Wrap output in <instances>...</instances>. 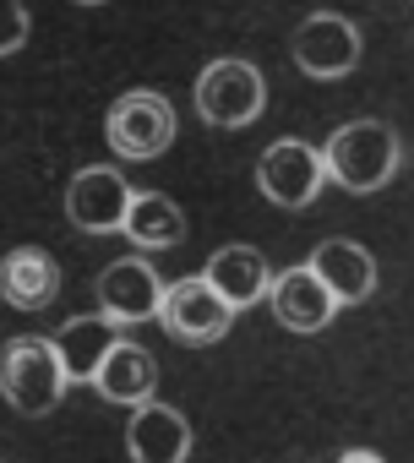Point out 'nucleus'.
<instances>
[{
  "mask_svg": "<svg viewBox=\"0 0 414 463\" xmlns=\"http://www.w3.org/2000/svg\"><path fill=\"white\" fill-rule=\"evenodd\" d=\"M158 322L180 338V344H219L235 322V306L207 284V279H180L164 289V306H158Z\"/></svg>",
  "mask_w": 414,
  "mask_h": 463,
  "instance_id": "nucleus-8",
  "label": "nucleus"
},
{
  "mask_svg": "<svg viewBox=\"0 0 414 463\" xmlns=\"http://www.w3.org/2000/svg\"><path fill=\"white\" fill-rule=\"evenodd\" d=\"M93 387H99L109 403H126V409H136V403H147V398H153V387H158V360H153L142 344L120 338V344L104 354V365H99Z\"/></svg>",
  "mask_w": 414,
  "mask_h": 463,
  "instance_id": "nucleus-15",
  "label": "nucleus"
},
{
  "mask_svg": "<svg viewBox=\"0 0 414 463\" xmlns=\"http://www.w3.org/2000/svg\"><path fill=\"white\" fill-rule=\"evenodd\" d=\"M120 344V322L115 317H71L61 333H55V349H61V365H66V376L71 382H93L99 376V365H104V354Z\"/></svg>",
  "mask_w": 414,
  "mask_h": 463,
  "instance_id": "nucleus-16",
  "label": "nucleus"
},
{
  "mask_svg": "<svg viewBox=\"0 0 414 463\" xmlns=\"http://www.w3.org/2000/svg\"><path fill=\"white\" fill-rule=\"evenodd\" d=\"M311 273L333 289L338 306H360L376 295V257L360 241H322L311 251Z\"/></svg>",
  "mask_w": 414,
  "mask_h": 463,
  "instance_id": "nucleus-13",
  "label": "nucleus"
},
{
  "mask_svg": "<svg viewBox=\"0 0 414 463\" xmlns=\"http://www.w3.org/2000/svg\"><path fill=\"white\" fill-rule=\"evenodd\" d=\"M202 279L213 284L235 311L268 300V289H273V268H268V257L251 251V246H224V251H213V262H207Z\"/></svg>",
  "mask_w": 414,
  "mask_h": 463,
  "instance_id": "nucleus-14",
  "label": "nucleus"
},
{
  "mask_svg": "<svg viewBox=\"0 0 414 463\" xmlns=\"http://www.w3.org/2000/svg\"><path fill=\"white\" fill-rule=\"evenodd\" d=\"M77 6H104V0H77Z\"/></svg>",
  "mask_w": 414,
  "mask_h": 463,
  "instance_id": "nucleus-20",
  "label": "nucleus"
},
{
  "mask_svg": "<svg viewBox=\"0 0 414 463\" xmlns=\"http://www.w3.org/2000/svg\"><path fill=\"white\" fill-rule=\"evenodd\" d=\"M338 463H387V458L371 452V447H349V452H338Z\"/></svg>",
  "mask_w": 414,
  "mask_h": 463,
  "instance_id": "nucleus-19",
  "label": "nucleus"
},
{
  "mask_svg": "<svg viewBox=\"0 0 414 463\" xmlns=\"http://www.w3.org/2000/svg\"><path fill=\"white\" fill-rule=\"evenodd\" d=\"M174 131H180L174 104H169L164 93H153V88L120 93V99L109 104V115H104V142H109L126 164H147V158L169 153Z\"/></svg>",
  "mask_w": 414,
  "mask_h": 463,
  "instance_id": "nucleus-3",
  "label": "nucleus"
},
{
  "mask_svg": "<svg viewBox=\"0 0 414 463\" xmlns=\"http://www.w3.org/2000/svg\"><path fill=\"white\" fill-rule=\"evenodd\" d=\"M71 376L61 365V349L55 338H39V333H23L0 349V398H6L17 414H50L61 398H66Z\"/></svg>",
  "mask_w": 414,
  "mask_h": 463,
  "instance_id": "nucleus-2",
  "label": "nucleus"
},
{
  "mask_svg": "<svg viewBox=\"0 0 414 463\" xmlns=\"http://www.w3.org/2000/svg\"><path fill=\"white\" fill-rule=\"evenodd\" d=\"M99 311L115 317L120 327L131 322H153L158 306H164V279L147 257H115L104 273H99Z\"/></svg>",
  "mask_w": 414,
  "mask_h": 463,
  "instance_id": "nucleus-9",
  "label": "nucleus"
},
{
  "mask_svg": "<svg viewBox=\"0 0 414 463\" xmlns=\"http://www.w3.org/2000/svg\"><path fill=\"white\" fill-rule=\"evenodd\" d=\"M126 452L131 463H185L191 458V425L180 409L169 403H136L131 425H126Z\"/></svg>",
  "mask_w": 414,
  "mask_h": 463,
  "instance_id": "nucleus-11",
  "label": "nucleus"
},
{
  "mask_svg": "<svg viewBox=\"0 0 414 463\" xmlns=\"http://www.w3.org/2000/svg\"><path fill=\"white\" fill-rule=\"evenodd\" d=\"M257 185L273 207H311L327 185V169H322V147L311 142H273L262 158H257Z\"/></svg>",
  "mask_w": 414,
  "mask_h": 463,
  "instance_id": "nucleus-6",
  "label": "nucleus"
},
{
  "mask_svg": "<svg viewBox=\"0 0 414 463\" xmlns=\"http://www.w3.org/2000/svg\"><path fill=\"white\" fill-rule=\"evenodd\" d=\"M61 295V262L44 246H17L0 257V300L17 311H44Z\"/></svg>",
  "mask_w": 414,
  "mask_h": 463,
  "instance_id": "nucleus-12",
  "label": "nucleus"
},
{
  "mask_svg": "<svg viewBox=\"0 0 414 463\" xmlns=\"http://www.w3.org/2000/svg\"><path fill=\"white\" fill-rule=\"evenodd\" d=\"M131 196L136 191L115 164H88L66 185V218H71V229H82V235H115V229H126Z\"/></svg>",
  "mask_w": 414,
  "mask_h": 463,
  "instance_id": "nucleus-5",
  "label": "nucleus"
},
{
  "mask_svg": "<svg viewBox=\"0 0 414 463\" xmlns=\"http://www.w3.org/2000/svg\"><path fill=\"white\" fill-rule=\"evenodd\" d=\"M126 235L142 246V251H169L185 241V213L180 202H169L164 191H136L131 207H126Z\"/></svg>",
  "mask_w": 414,
  "mask_h": 463,
  "instance_id": "nucleus-17",
  "label": "nucleus"
},
{
  "mask_svg": "<svg viewBox=\"0 0 414 463\" xmlns=\"http://www.w3.org/2000/svg\"><path fill=\"white\" fill-rule=\"evenodd\" d=\"M322 169H327L333 185H343L354 196H371L398 169V131L381 126V120H349L322 142Z\"/></svg>",
  "mask_w": 414,
  "mask_h": 463,
  "instance_id": "nucleus-1",
  "label": "nucleus"
},
{
  "mask_svg": "<svg viewBox=\"0 0 414 463\" xmlns=\"http://www.w3.org/2000/svg\"><path fill=\"white\" fill-rule=\"evenodd\" d=\"M268 306H273L278 327H289V333H322V327L338 317V300H333V289L311 273V262L278 273L273 289H268Z\"/></svg>",
  "mask_w": 414,
  "mask_h": 463,
  "instance_id": "nucleus-10",
  "label": "nucleus"
},
{
  "mask_svg": "<svg viewBox=\"0 0 414 463\" xmlns=\"http://www.w3.org/2000/svg\"><path fill=\"white\" fill-rule=\"evenodd\" d=\"M295 66L316 82H333V77H349L360 66V28L338 12H311L300 28H295Z\"/></svg>",
  "mask_w": 414,
  "mask_h": 463,
  "instance_id": "nucleus-7",
  "label": "nucleus"
},
{
  "mask_svg": "<svg viewBox=\"0 0 414 463\" xmlns=\"http://www.w3.org/2000/svg\"><path fill=\"white\" fill-rule=\"evenodd\" d=\"M196 115L207 120V126H219V131H240V126H251L262 109H268V82H262V71L251 66V61H213L202 77H196Z\"/></svg>",
  "mask_w": 414,
  "mask_h": 463,
  "instance_id": "nucleus-4",
  "label": "nucleus"
},
{
  "mask_svg": "<svg viewBox=\"0 0 414 463\" xmlns=\"http://www.w3.org/2000/svg\"><path fill=\"white\" fill-rule=\"evenodd\" d=\"M28 6H23V0H0V61H6V55H17L23 44H28Z\"/></svg>",
  "mask_w": 414,
  "mask_h": 463,
  "instance_id": "nucleus-18",
  "label": "nucleus"
}]
</instances>
